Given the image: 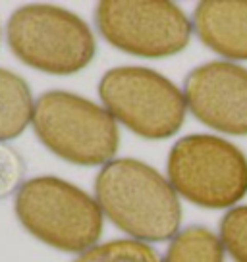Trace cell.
<instances>
[{"label":"cell","mask_w":247,"mask_h":262,"mask_svg":"<svg viewBox=\"0 0 247 262\" xmlns=\"http://www.w3.org/2000/svg\"><path fill=\"white\" fill-rule=\"evenodd\" d=\"M99 97L116 122L143 139H168L186 122L183 91L149 68L120 66L108 70L99 81Z\"/></svg>","instance_id":"obj_6"},{"label":"cell","mask_w":247,"mask_h":262,"mask_svg":"<svg viewBox=\"0 0 247 262\" xmlns=\"http://www.w3.org/2000/svg\"><path fill=\"white\" fill-rule=\"evenodd\" d=\"M74 262H162L155 247L137 239H112L79 253Z\"/></svg>","instance_id":"obj_12"},{"label":"cell","mask_w":247,"mask_h":262,"mask_svg":"<svg viewBox=\"0 0 247 262\" xmlns=\"http://www.w3.org/2000/svg\"><path fill=\"white\" fill-rule=\"evenodd\" d=\"M95 195L108 220L137 241L157 243L180 233V196L168 178L141 160L114 158L105 164Z\"/></svg>","instance_id":"obj_1"},{"label":"cell","mask_w":247,"mask_h":262,"mask_svg":"<svg viewBox=\"0 0 247 262\" xmlns=\"http://www.w3.org/2000/svg\"><path fill=\"white\" fill-rule=\"evenodd\" d=\"M186 104L207 127L228 135H247V68L213 60L191 70L183 81Z\"/></svg>","instance_id":"obj_8"},{"label":"cell","mask_w":247,"mask_h":262,"mask_svg":"<svg viewBox=\"0 0 247 262\" xmlns=\"http://www.w3.org/2000/svg\"><path fill=\"white\" fill-rule=\"evenodd\" d=\"M35 100L22 75L0 68V143L17 139L33 122Z\"/></svg>","instance_id":"obj_10"},{"label":"cell","mask_w":247,"mask_h":262,"mask_svg":"<svg viewBox=\"0 0 247 262\" xmlns=\"http://www.w3.org/2000/svg\"><path fill=\"white\" fill-rule=\"evenodd\" d=\"M24 156L14 147L0 143V201L14 195L25 183Z\"/></svg>","instance_id":"obj_14"},{"label":"cell","mask_w":247,"mask_h":262,"mask_svg":"<svg viewBox=\"0 0 247 262\" xmlns=\"http://www.w3.org/2000/svg\"><path fill=\"white\" fill-rule=\"evenodd\" d=\"M162 262H224V247L211 229L190 226L170 241Z\"/></svg>","instance_id":"obj_11"},{"label":"cell","mask_w":247,"mask_h":262,"mask_svg":"<svg viewBox=\"0 0 247 262\" xmlns=\"http://www.w3.org/2000/svg\"><path fill=\"white\" fill-rule=\"evenodd\" d=\"M14 210L35 239L64 253H83L102 235L105 214L97 199L54 176L25 181L16 193Z\"/></svg>","instance_id":"obj_2"},{"label":"cell","mask_w":247,"mask_h":262,"mask_svg":"<svg viewBox=\"0 0 247 262\" xmlns=\"http://www.w3.org/2000/svg\"><path fill=\"white\" fill-rule=\"evenodd\" d=\"M31 125L52 155L75 166H105L120 145L118 123L107 108L68 91L43 93Z\"/></svg>","instance_id":"obj_4"},{"label":"cell","mask_w":247,"mask_h":262,"mask_svg":"<svg viewBox=\"0 0 247 262\" xmlns=\"http://www.w3.org/2000/svg\"><path fill=\"white\" fill-rule=\"evenodd\" d=\"M6 41L22 64L50 75L77 74L97 54L89 25L74 12L50 4L17 8L6 25Z\"/></svg>","instance_id":"obj_3"},{"label":"cell","mask_w":247,"mask_h":262,"mask_svg":"<svg viewBox=\"0 0 247 262\" xmlns=\"http://www.w3.org/2000/svg\"><path fill=\"white\" fill-rule=\"evenodd\" d=\"M191 25L213 52L228 60H247V0L199 2Z\"/></svg>","instance_id":"obj_9"},{"label":"cell","mask_w":247,"mask_h":262,"mask_svg":"<svg viewBox=\"0 0 247 262\" xmlns=\"http://www.w3.org/2000/svg\"><path fill=\"white\" fill-rule=\"evenodd\" d=\"M95 24L108 45L139 58L174 56L193 33L186 12L168 0H105L97 4Z\"/></svg>","instance_id":"obj_7"},{"label":"cell","mask_w":247,"mask_h":262,"mask_svg":"<svg viewBox=\"0 0 247 262\" xmlns=\"http://www.w3.org/2000/svg\"><path fill=\"white\" fill-rule=\"evenodd\" d=\"M166 172L174 191L201 208H234L247 195V156L218 135L178 139L168 152Z\"/></svg>","instance_id":"obj_5"},{"label":"cell","mask_w":247,"mask_h":262,"mask_svg":"<svg viewBox=\"0 0 247 262\" xmlns=\"http://www.w3.org/2000/svg\"><path fill=\"white\" fill-rule=\"evenodd\" d=\"M220 243L234 262H247V205L234 206L220 220Z\"/></svg>","instance_id":"obj_13"}]
</instances>
